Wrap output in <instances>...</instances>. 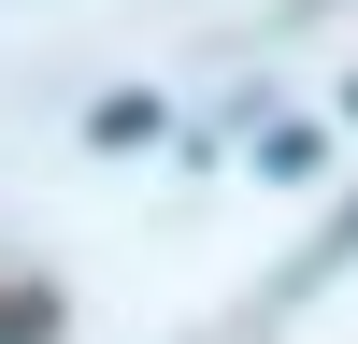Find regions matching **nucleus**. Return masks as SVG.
Masks as SVG:
<instances>
[{
	"instance_id": "1",
	"label": "nucleus",
	"mask_w": 358,
	"mask_h": 344,
	"mask_svg": "<svg viewBox=\"0 0 358 344\" xmlns=\"http://www.w3.org/2000/svg\"><path fill=\"white\" fill-rule=\"evenodd\" d=\"M86 143H158V86H115V101L86 115Z\"/></svg>"
},
{
	"instance_id": "2",
	"label": "nucleus",
	"mask_w": 358,
	"mask_h": 344,
	"mask_svg": "<svg viewBox=\"0 0 358 344\" xmlns=\"http://www.w3.org/2000/svg\"><path fill=\"white\" fill-rule=\"evenodd\" d=\"M0 344H57V301H43V287H0Z\"/></svg>"
},
{
	"instance_id": "3",
	"label": "nucleus",
	"mask_w": 358,
	"mask_h": 344,
	"mask_svg": "<svg viewBox=\"0 0 358 344\" xmlns=\"http://www.w3.org/2000/svg\"><path fill=\"white\" fill-rule=\"evenodd\" d=\"M344 115H358V86H344Z\"/></svg>"
}]
</instances>
